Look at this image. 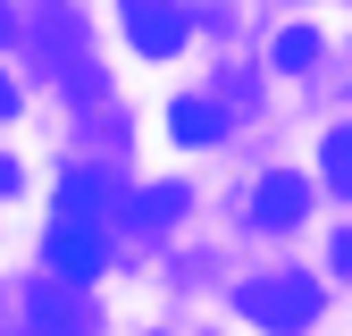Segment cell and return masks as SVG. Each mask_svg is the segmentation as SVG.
I'll use <instances>...</instances> for the list:
<instances>
[{"instance_id": "12", "label": "cell", "mask_w": 352, "mask_h": 336, "mask_svg": "<svg viewBox=\"0 0 352 336\" xmlns=\"http://www.w3.org/2000/svg\"><path fill=\"white\" fill-rule=\"evenodd\" d=\"M336 269H344V277H352V235H336Z\"/></svg>"}, {"instance_id": "6", "label": "cell", "mask_w": 352, "mask_h": 336, "mask_svg": "<svg viewBox=\"0 0 352 336\" xmlns=\"http://www.w3.org/2000/svg\"><path fill=\"white\" fill-rule=\"evenodd\" d=\"M218 126H227V118H218V109H210L201 93L168 109V135H176V143H218Z\"/></svg>"}, {"instance_id": "9", "label": "cell", "mask_w": 352, "mask_h": 336, "mask_svg": "<svg viewBox=\"0 0 352 336\" xmlns=\"http://www.w3.org/2000/svg\"><path fill=\"white\" fill-rule=\"evenodd\" d=\"M319 168H327V185H344V193H352V126H336V135H327Z\"/></svg>"}, {"instance_id": "8", "label": "cell", "mask_w": 352, "mask_h": 336, "mask_svg": "<svg viewBox=\"0 0 352 336\" xmlns=\"http://www.w3.org/2000/svg\"><path fill=\"white\" fill-rule=\"evenodd\" d=\"M277 67H285V76H302V67H319V34H302V25H285V34H277Z\"/></svg>"}, {"instance_id": "10", "label": "cell", "mask_w": 352, "mask_h": 336, "mask_svg": "<svg viewBox=\"0 0 352 336\" xmlns=\"http://www.w3.org/2000/svg\"><path fill=\"white\" fill-rule=\"evenodd\" d=\"M17 185H25V168H17L9 151H0V193H17Z\"/></svg>"}, {"instance_id": "7", "label": "cell", "mask_w": 352, "mask_h": 336, "mask_svg": "<svg viewBox=\"0 0 352 336\" xmlns=\"http://www.w3.org/2000/svg\"><path fill=\"white\" fill-rule=\"evenodd\" d=\"M176 210H185V185H151V193L126 202V219H135V227H168Z\"/></svg>"}, {"instance_id": "3", "label": "cell", "mask_w": 352, "mask_h": 336, "mask_svg": "<svg viewBox=\"0 0 352 336\" xmlns=\"http://www.w3.org/2000/svg\"><path fill=\"white\" fill-rule=\"evenodd\" d=\"M17 336H93V311H84V294H76V286L42 277V286H34V303L17 311Z\"/></svg>"}, {"instance_id": "2", "label": "cell", "mask_w": 352, "mask_h": 336, "mask_svg": "<svg viewBox=\"0 0 352 336\" xmlns=\"http://www.w3.org/2000/svg\"><path fill=\"white\" fill-rule=\"evenodd\" d=\"M235 303H243V319H252V328H302V319L319 311V286L285 269V277H252Z\"/></svg>"}, {"instance_id": "11", "label": "cell", "mask_w": 352, "mask_h": 336, "mask_svg": "<svg viewBox=\"0 0 352 336\" xmlns=\"http://www.w3.org/2000/svg\"><path fill=\"white\" fill-rule=\"evenodd\" d=\"M0 118H17V84L9 76H0Z\"/></svg>"}, {"instance_id": "4", "label": "cell", "mask_w": 352, "mask_h": 336, "mask_svg": "<svg viewBox=\"0 0 352 336\" xmlns=\"http://www.w3.org/2000/svg\"><path fill=\"white\" fill-rule=\"evenodd\" d=\"M118 17H126V42L143 59H176L185 51V9L176 0H118Z\"/></svg>"}, {"instance_id": "5", "label": "cell", "mask_w": 352, "mask_h": 336, "mask_svg": "<svg viewBox=\"0 0 352 336\" xmlns=\"http://www.w3.org/2000/svg\"><path fill=\"white\" fill-rule=\"evenodd\" d=\"M302 210H311V185H302V177H260V193H252V219L260 227H294Z\"/></svg>"}, {"instance_id": "1", "label": "cell", "mask_w": 352, "mask_h": 336, "mask_svg": "<svg viewBox=\"0 0 352 336\" xmlns=\"http://www.w3.org/2000/svg\"><path fill=\"white\" fill-rule=\"evenodd\" d=\"M109 261V219H76V210H59V227H51V277L59 286H93Z\"/></svg>"}]
</instances>
